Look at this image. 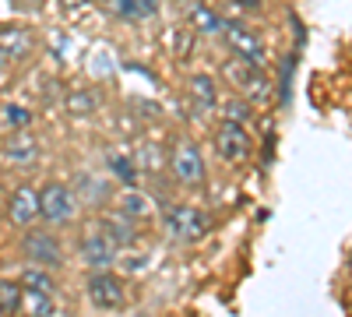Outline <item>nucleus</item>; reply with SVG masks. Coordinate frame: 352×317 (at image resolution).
<instances>
[{
  "mask_svg": "<svg viewBox=\"0 0 352 317\" xmlns=\"http://www.w3.org/2000/svg\"><path fill=\"white\" fill-rule=\"evenodd\" d=\"M0 219H4V201H0Z\"/></svg>",
  "mask_w": 352,
  "mask_h": 317,
  "instance_id": "2f4dec72",
  "label": "nucleus"
},
{
  "mask_svg": "<svg viewBox=\"0 0 352 317\" xmlns=\"http://www.w3.org/2000/svg\"><path fill=\"white\" fill-rule=\"evenodd\" d=\"M78 208H81V201H78L74 187H67L60 180H50L39 190V219L46 226H71L78 219Z\"/></svg>",
  "mask_w": 352,
  "mask_h": 317,
  "instance_id": "39448f33",
  "label": "nucleus"
},
{
  "mask_svg": "<svg viewBox=\"0 0 352 317\" xmlns=\"http://www.w3.org/2000/svg\"><path fill=\"white\" fill-rule=\"evenodd\" d=\"M106 166H109L113 180L120 184V187H138L141 169H138L134 155H127V152H106Z\"/></svg>",
  "mask_w": 352,
  "mask_h": 317,
  "instance_id": "6ab92c4d",
  "label": "nucleus"
},
{
  "mask_svg": "<svg viewBox=\"0 0 352 317\" xmlns=\"http://www.w3.org/2000/svg\"><path fill=\"white\" fill-rule=\"evenodd\" d=\"M4 215H8L11 226H21V229L36 226V219H39V190L28 187V184L14 187L4 201Z\"/></svg>",
  "mask_w": 352,
  "mask_h": 317,
  "instance_id": "9d476101",
  "label": "nucleus"
},
{
  "mask_svg": "<svg viewBox=\"0 0 352 317\" xmlns=\"http://www.w3.org/2000/svg\"><path fill=\"white\" fill-rule=\"evenodd\" d=\"M78 257L88 272H106L109 265H116V257H120V243H116L102 226H92V229H85V237L78 243Z\"/></svg>",
  "mask_w": 352,
  "mask_h": 317,
  "instance_id": "0eeeda50",
  "label": "nucleus"
},
{
  "mask_svg": "<svg viewBox=\"0 0 352 317\" xmlns=\"http://www.w3.org/2000/svg\"><path fill=\"white\" fill-rule=\"evenodd\" d=\"M215 152L226 166H247L254 159V138H250L247 124L222 117L219 127H215Z\"/></svg>",
  "mask_w": 352,
  "mask_h": 317,
  "instance_id": "423d86ee",
  "label": "nucleus"
},
{
  "mask_svg": "<svg viewBox=\"0 0 352 317\" xmlns=\"http://www.w3.org/2000/svg\"><path fill=\"white\" fill-rule=\"evenodd\" d=\"M21 310H25V317H53V310H56L53 293H25Z\"/></svg>",
  "mask_w": 352,
  "mask_h": 317,
  "instance_id": "393cba45",
  "label": "nucleus"
},
{
  "mask_svg": "<svg viewBox=\"0 0 352 317\" xmlns=\"http://www.w3.org/2000/svg\"><path fill=\"white\" fill-rule=\"evenodd\" d=\"M166 169H169V177H173L176 187L197 190V187L204 184V155H201V149H197V141L176 138L173 145H169V162H166Z\"/></svg>",
  "mask_w": 352,
  "mask_h": 317,
  "instance_id": "7ed1b4c3",
  "label": "nucleus"
},
{
  "mask_svg": "<svg viewBox=\"0 0 352 317\" xmlns=\"http://www.w3.org/2000/svg\"><path fill=\"white\" fill-rule=\"evenodd\" d=\"M169 50H173V56H176V61H180V56H184V61H187V56L194 53V39H197V32H194V28H173V32H169Z\"/></svg>",
  "mask_w": 352,
  "mask_h": 317,
  "instance_id": "a878e982",
  "label": "nucleus"
},
{
  "mask_svg": "<svg viewBox=\"0 0 352 317\" xmlns=\"http://www.w3.org/2000/svg\"><path fill=\"white\" fill-rule=\"evenodd\" d=\"M116 208L127 212V215L138 219V222H148L152 212H155V197H152V194H144L141 187H124L120 201H116Z\"/></svg>",
  "mask_w": 352,
  "mask_h": 317,
  "instance_id": "dca6fc26",
  "label": "nucleus"
},
{
  "mask_svg": "<svg viewBox=\"0 0 352 317\" xmlns=\"http://www.w3.org/2000/svg\"><path fill=\"white\" fill-rule=\"evenodd\" d=\"M236 4H240V11H261L264 0H236Z\"/></svg>",
  "mask_w": 352,
  "mask_h": 317,
  "instance_id": "c85d7f7f",
  "label": "nucleus"
},
{
  "mask_svg": "<svg viewBox=\"0 0 352 317\" xmlns=\"http://www.w3.org/2000/svg\"><path fill=\"white\" fill-rule=\"evenodd\" d=\"M67 4H71V8H78V4H85V0H67Z\"/></svg>",
  "mask_w": 352,
  "mask_h": 317,
  "instance_id": "c756f323",
  "label": "nucleus"
},
{
  "mask_svg": "<svg viewBox=\"0 0 352 317\" xmlns=\"http://www.w3.org/2000/svg\"><path fill=\"white\" fill-rule=\"evenodd\" d=\"M190 28L197 36H212V39H222V28H226V18L215 11V8H208V4H197L190 8Z\"/></svg>",
  "mask_w": 352,
  "mask_h": 317,
  "instance_id": "a211bd4d",
  "label": "nucleus"
},
{
  "mask_svg": "<svg viewBox=\"0 0 352 317\" xmlns=\"http://www.w3.org/2000/svg\"><path fill=\"white\" fill-rule=\"evenodd\" d=\"M292 61H296V56L289 53L285 61L278 64V89L275 92H278V102L282 106H289V96H292Z\"/></svg>",
  "mask_w": 352,
  "mask_h": 317,
  "instance_id": "cd10ccee",
  "label": "nucleus"
},
{
  "mask_svg": "<svg viewBox=\"0 0 352 317\" xmlns=\"http://www.w3.org/2000/svg\"><path fill=\"white\" fill-rule=\"evenodd\" d=\"M0 317H11V314H8V310H4V307H0Z\"/></svg>",
  "mask_w": 352,
  "mask_h": 317,
  "instance_id": "7c9ffc66",
  "label": "nucleus"
},
{
  "mask_svg": "<svg viewBox=\"0 0 352 317\" xmlns=\"http://www.w3.org/2000/svg\"><path fill=\"white\" fill-rule=\"evenodd\" d=\"M21 289L25 293H53L56 296V278L50 275V268H39V265H28L21 272Z\"/></svg>",
  "mask_w": 352,
  "mask_h": 317,
  "instance_id": "aec40b11",
  "label": "nucleus"
},
{
  "mask_svg": "<svg viewBox=\"0 0 352 317\" xmlns=\"http://www.w3.org/2000/svg\"><path fill=\"white\" fill-rule=\"evenodd\" d=\"M134 162H138L141 173H155V169H162L169 162V152L162 155V145H155V141H141L138 152H134Z\"/></svg>",
  "mask_w": 352,
  "mask_h": 317,
  "instance_id": "412c9836",
  "label": "nucleus"
},
{
  "mask_svg": "<svg viewBox=\"0 0 352 317\" xmlns=\"http://www.w3.org/2000/svg\"><path fill=\"white\" fill-rule=\"evenodd\" d=\"M21 303H25L21 282H14V278H0V307H4V310L14 317V314H21Z\"/></svg>",
  "mask_w": 352,
  "mask_h": 317,
  "instance_id": "b1692460",
  "label": "nucleus"
},
{
  "mask_svg": "<svg viewBox=\"0 0 352 317\" xmlns=\"http://www.w3.org/2000/svg\"><path fill=\"white\" fill-rule=\"evenodd\" d=\"M28 124H32V109H25L18 102H8V106H0V127L18 134V131H28Z\"/></svg>",
  "mask_w": 352,
  "mask_h": 317,
  "instance_id": "5701e85b",
  "label": "nucleus"
},
{
  "mask_svg": "<svg viewBox=\"0 0 352 317\" xmlns=\"http://www.w3.org/2000/svg\"><path fill=\"white\" fill-rule=\"evenodd\" d=\"M222 117L226 120H236V124H250L254 120V113H257V106H250L243 96H236V92H232V96H222Z\"/></svg>",
  "mask_w": 352,
  "mask_h": 317,
  "instance_id": "4be33fe9",
  "label": "nucleus"
},
{
  "mask_svg": "<svg viewBox=\"0 0 352 317\" xmlns=\"http://www.w3.org/2000/svg\"><path fill=\"white\" fill-rule=\"evenodd\" d=\"M99 226L106 229V233L120 243V247H131L138 237H141V222L138 219H131L127 212H120V208H113V212H106L102 219H99Z\"/></svg>",
  "mask_w": 352,
  "mask_h": 317,
  "instance_id": "f8f14e48",
  "label": "nucleus"
},
{
  "mask_svg": "<svg viewBox=\"0 0 352 317\" xmlns=\"http://www.w3.org/2000/svg\"><path fill=\"white\" fill-rule=\"evenodd\" d=\"M222 78L229 81L232 92L243 96L257 109H268L275 102V96H278L272 74L264 67H257V64H250V61H243V56H229V61L222 64Z\"/></svg>",
  "mask_w": 352,
  "mask_h": 317,
  "instance_id": "f257e3e1",
  "label": "nucleus"
},
{
  "mask_svg": "<svg viewBox=\"0 0 352 317\" xmlns=\"http://www.w3.org/2000/svg\"><path fill=\"white\" fill-rule=\"evenodd\" d=\"M106 11L120 21H144L159 11V0H106Z\"/></svg>",
  "mask_w": 352,
  "mask_h": 317,
  "instance_id": "f3484780",
  "label": "nucleus"
},
{
  "mask_svg": "<svg viewBox=\"0 0 352 317\" xmlns=\"http://www.w3.org/2000/svg\"><path fill=\"white\" fill-rule=\"evenodd\" d=\"M99 92H88V89H81V92H67V99H64V106L71 109V113H92V109H99Z\"/></svg>",
  "mask_w": 352,
  "mask_h": 317,
  "instance_id": "bb28decb",
  "label": "nucleus"
},
{
  "mask_svg": "<svg viewBox=\"0 0 352 317\" xmlns=\"http://www.w3.org/2000/svg\"><path fill=\"white\" fill-rule=\"evenodd\" d=\"M222 39H226V46L232 50V56H243V61H250V64H257V67L268 71V61H272L268 43H264V36L254 32L243 18H226Z\"/></svg>",
  "mask_w": 352,
  "mask_h": 317,
  "instance_id": "20e7f679",
  "label": "nucleus"
},
{
  "mask_svg": "<svg viewBox=\"0 0 352 317\" xmlns=\"http://www.w3.org/2000/svg\"><path fill=\"white\" fill-rule=\"evenodd\" d=\"M187 96H190V102H194L201 113H215V109L222 106L219 81H215L212 74H204V71H197V74L187 78Z\"/></svg>",
  "mask_w": 352,
  "mask_h": 317,
  "instance_id": "9b49d317",
  "label": "nucleus"
},
{
  "mask_svg": "<svg viewBox=\"0 0 352 317\" xmlns=\"http://www.w3.org/2000/svg\"><path fill=\"white\" fill-rule=\"evenodd\" d=\"M74 194H78V201H85V205H106V201L113 197V187H109V180H102V177H96V173H78L74 177Z\"/></svg>",
  "mask_w": 352,
  "mask_h": 317,
  "instance_id": "2eb2a0df",
  "label": "nucleus"
},
{
  "mask_svg": "<svg viewBox=\"0 0 352 317\" xmlns=\"http://www.w3.org/2000/svg\"><path fill=\"white\" fill-rule=\"evenodd\" d=\"M349 265H352V261H349Z\"/></svg>",
  "mask_w": 352,
  "mask_h": 317,
  "instance_id": "473e14b6",
  "label": "nucleus"
},
{
  "mask_svg": "<svg viewBox=\"0 0 352 317\" xmlns=\"http://www.w3.org/2000/svg\"><path fill=\"white\" fill-rule=\"evenodd\" d=\"M32 46H36L32 32H25V28H14V25H4V28H0V56H4L8 64L25 61V56L32 53Z\"/></svg>",
  "mask_w": 352,
  "mask_h": 317,
  "instance_id": "ddd939ff",
  "label": "nucleus"
},
{
  "mask_svg": "<svg viewBox=\"0 0 352 317\" xmlns=\"http://www.w3.org/2000/svg\"><path fill=\"white\" fill-rule=\"evenodd\" d=\"M39 152H43V145H39L32 134H25V131H18L14 138H8V145H4V159L11 166H36L39 162Z\"/></svg>",
  "mask_w": 352,
  "mask_h": 317,
  "instance_id": "4468645a",
  "label": "nucleus"
},
{
  "mask_svg": "<svg viewBox=\"0 0 352 317\" xmlns=\"http://www.w3.org/2000/svg\"><path fill=\"white\" fill-rule=\"evenodd\" d=\"M21 254L28 257V265H39V268H60L64 265V243L60 237L46 233V229H32V233L21 237Z\"/></svg>",
  "mask_w": 352,
  "mask_h": 317,
  "instance_id": "1a4fd4ad",
  "label": "nucleus"
},
{
  "mask_svg": "<svg viewBox=\"0 0 352 317\" xmlns=\"http://www.w3.org/2000/svg\"><path fill=\"white\" fill-rule=\"evenodd\" d=\"M85 296L88 303H92L96 310H120L127 303V282L120 275H113L109 268L106 272H92L85 282Z\"/></svg>",
  "mask_w": 352,
  "mask_h": 317,
  "instance_id": "6e6552de",
  "label": "nucleus"
},
{
  "mask_svg": "<svg viewBox=\"0 0 352 317\" xmlns=\"http://www.w3.org/2000/svg\"><path fill=\"white\" fill-rule=\"evenodd\" d=\"M162 229L173 243H184V247H194L208 237L212 229V215L204 212L194 201H169L162 208Z\"/></svg>",
  "mask_w": 352,
  "mask_h": 317,
  "instance_id": "f03ea898",
  "label": "nucleus"
}]
</instances>
